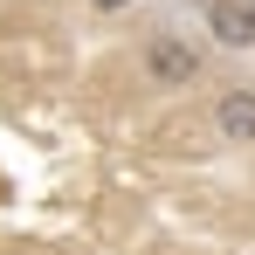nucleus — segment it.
Here are the masks:
<instances>
[{"instance_id": "obj_4", "label": "nucleus", "mask_w": 255, "mask_h": 255, "mask_svg": "<svg viewBox=\"0 0 255 255\" xmlns=\"http://www.w3.org/2000/svg\"><path fill=\"white\" fill-rule=\"evenodd\" d=\"M83 7H90V14H125L131 0H83Z\"/></svg>"}, {"instance_id": "obj_2", "label": "nucleus", "mask_w": 255, "mask_h": 255, "mask_svg": "<svg viewBox=\"0 0 255 255\" xmlns=\"http://www.w3.org/2000/svg\"><path fill=\"white\" fill-rule=\"evenodd\" d=\"M214 138L221 145H255V83L214 90Z\"/></svg>"}, {"instance_id": "obj_1", "label": "nucleus", "mask_w": 255, "mask_h": 255, "mask_svg": "<svg viewBox=\"0 0 255 255\" xmlns=\"http://www.w3.org/2000/svg\"><path fill=\"white\" fill-rule=\"evenodd\" d=\"M138 69H145L152 90H193L200 76H207V55L186 42L179 28H152L145 48H138Z\"/></svg>"}, {"instance_id": "obj_3", "label": "nucleus", "mask_w": 255, "mask_h": 255, "mask_svg": "<svg viewBox=\"0 0 255 255\" xmlns=\"http://www.w3.org/2000/svg\"><path fill=\"white\" fill-rule=\"evenodd\" d=\"M200 14H207V35L221 48H255V7L249 0H200Z\"/></svg>"}]
</instances>
